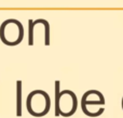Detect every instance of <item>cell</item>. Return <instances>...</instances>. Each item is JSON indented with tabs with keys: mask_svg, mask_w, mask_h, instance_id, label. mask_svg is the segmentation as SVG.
<instances>
[{
	"mask_svg": "<svg viewBox=\"0 0 123 118\" xmlns=\"http://www.w3.org/2000/svg\"><path fill=\"white\" fill-rule=\"evenodd\" d=\"M16 86H17V112L16 115L17 116H21L22 115V108H21V97H22V82L21 81H17L16 82Z\"/></svg>",
	"mask_w": 123,
	"mask_h": 118,
	"instance_id": "1",
	"label": "cell"
},
{
	"mask_svg": "<svg viewBox=\"0 0 123 118\" xmlns=\"http://www.w3.org/2000/svg\"><path fill=\"white\" fill-rule=\"evenodd\" d=\"M38 23H42V24H44V26H45V45L47 46H49V43H50V29H49V23H48L45 20H42V19H39V20H37V21H35L34 22V25H36V24H38Z\"/></svg>",
	"mask_w": 123,
	"mask_h": 118,
	"instance_id": "2",
	"label": "cell"
},
{
	"mask_svg": "<svg viewBox=\"0 0 123 118\" xmlns=\"http://www.w3.org/2000/svg\"><path fill=\"white\" fill-rule=\"evenodd\" d=\"M28 24H29V34H28V36H29V45L31 46L32 45V40H34V34H32V28H34V21L32 20H29L28 21Z\"/></svg>",
	"mask_w": 123,
	"mask_h": 118,
	"instance_id": "3",
	"label": "cell"
}]
</instances>
